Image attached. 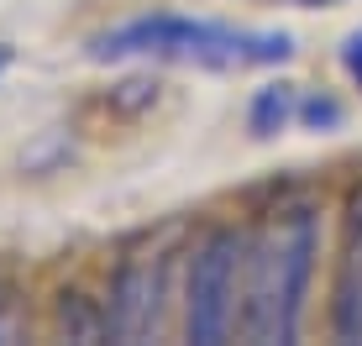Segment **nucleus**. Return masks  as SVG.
Segmentation results:
<instances>
[{
  "mask_svg": "<svg viewBox=\"0 0 362 346\" xmlns=\"http://www.w3.org/2000/svg\"><path fill=\"white\" fill-rule=\"evenodd\" d=\"M320 263V210L310 200L273 205L247 231V273H242V341L284 346L305 326V299Z\"/></svg>",
  "mask_w": 362,
  "mask_h": 346,
  "instance_id": "1",
  "label": "nucleus"
},
{
  "mask_svg": "<svg viewBox=\"0 0 362 346\" xmlns=\"http://www.w3.org/2000/svg\"><path fill=\"white\" fill-rule=\"evenodd\" d=\"M95 64H127V58H147V64H184V68H273L294 58V37L289 32H268V27H236V21L216 16H132L121 27L100 32L90 42Z\"/></svg>",
  "mask_w": 362,
  "mask_h": 346,
  "instance_id": "2",
  "label": "nucleus"
},
{
  "mask_svg": "<svg viewBox=\"0 0 362 346\" xmlns=\"http://www.w3.org/2000/svg\"><path fill=\"white\" fill-rule=\"evenodd\" d=\"M242 273H247V231L210 226L189 246L184 268V336L199 346H221L242 330Z\"/></svg>",
  "mask_w": 362,
  "mask_h": 346,
  "instance_id": "3",
  "label": "nucleus"
},
{
  "mask_svg": "<svg viewBox=\"0 0 362 346\" xmlns=\"http://www.w3.org/2000/svg\"><path fill=\"white\" fill-rule=\"evenodd\" d=\"M173 231L163 237H147L136 252H127L116 263V278H110V336L121 341H153L163 330L168 299H173Z\"/></svg>",
  "mask_w": 362,
  "mask_h": 346,
  "instance_id": "4",
  "label": "nucleus"
},
{
  "mask_svg": "<svg viewBox=\"0 0 362 346\" xmlns=\"http://www.w3.org/2000/svg\"><path fill=\"white\" fill-rule=\"evenodd\" d=\"M331 330L341 341H362V189L346 205V237H341V263H336V289H331Z\"/></svg>",
  "mask_w": 362,
  "mask_h": 346,
  "instance_id": "5",
  "label": "nucleus"
},
{
  "mask_svg": "<svg viewBox=\"0 0 362 346\" xmlns=\"http://www.w3.org/2000/svg\"><path fill=\"white\" fill-rule=\"evenodd\" d=\"M299 84H268V90H257V100H252V131L257 137H273V131H284V126H294L299 121Z\"/></svg>",
  "mask_w": 362,
  "mask_h": 346,
  "instance_id": "6",
  "label": "nucleus"
},
{
  "mask_svg": "<svg viewBox=\"0 0 362 346\" xmlns=\"http://www.w3.org/2000/svg\"><path fill=\"white\" fill-rule=\"evenodd\" d=\"M21 336H27V310H21L16 289L0 283V341H21Z\"/></svg>",
  "mask_w": 362,
  "mask_h": 346,
  "instance_id": "7",
  "label": "nucleus"
},
{
  "mask_svg": "<svg viewBox=\"0 0 362 346\" xmlns=\"http://www.w3.org/2000/svg\"><path fill=\"white\" fill-rule=\"evenodd\" d=\"M299 121L326 131V126H336V121H341V105L326 100V95H305V100H299Z\"/></svg>",
  "mask_w": 362,
  "mask_h": 346,
  "instance_id": "8",
  "label": "nucleus"
},
{
  "mask_svg": "<svg viewBox=\"0 0 362 346\" xmlns=\"http://www.w3.org/2000/svg\"><path fill=\"white\" fill-rule=\"evenodd\" d=\"M341 68H346V79H352L357 90H362V27L341 42Z\"/></svg>",
  "mask_w": 362,
  "mask_h": 346,
  "instance_id": "9",
  "label": "nucleus"
},
{
  "mask_svg": "<svg viewBox=\"0 0 362 346\" xmlns=\"http://www.w3.org/2000/svg\"><path fill=\"white\" fill-rule=\"evenodd\" d=\"M273 6H341V0H273Z\"/></svg>",
  "mask_w": 362,
  "mask_h": 346,
  "instance_id": "10",
  "label": "nucleus"
},
{
  "mask_svg": "<svg viewBox=\"0 0 362 346\" xmlns=\"http://www.w3.org/2000/svg\"><path fill=\"white\" fill-rule=\"evenodd\" d=\"M6 64H11V53H6V47H0V73H6Z\"/></svg>",
  "mask_w": 362,
  "mask_h": 346,
  "instance_id": "11",
  "label": "nucleus"
}]
</instances>
